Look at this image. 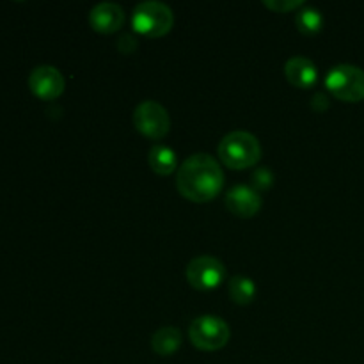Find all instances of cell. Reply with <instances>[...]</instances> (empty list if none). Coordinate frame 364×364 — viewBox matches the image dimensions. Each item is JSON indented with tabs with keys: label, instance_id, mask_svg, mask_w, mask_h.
Returning <instances> with one entry per match:
<instances>
[{
	"label": "cell",
	"instance_id": "6da1fadb",
	"mask_svg": "<svg viewBox=\"0 0 364 364\" xmlns=\"http://www.w3.org/2000/svg\"><path fill=\"white\" fill-rule=\"evenodd\" d=\"M180 194L192 203H208L223 192L224 173L219 162L206 153L188 156L176 176Z\"/></svg>",
	"mask_w": 364,
	"mask_h": 364
},
{
	"label": "cell",
	"instance_id": "7a4b0ae2",
	"mask_svg": "<svg viewBox=\"0 0 364 364\" xmlns=\"http://www.w3.org/2000/svg\"><path fill=\"white\" fill-rule=\"evenodd\" d=\"M219 156L230 169H249L262 159V146L249 132H231L220 141Z\"/></svg>",
	"mask_w": 364,
	"mask_h": 364
},
{
	"label": "cell",
	"instance_id": "3957f363",
	"mask_svg": "<svg viewBox=\"0 0 364 364\" xmlns=\"http://www.w3.org/2000/svg\"><path fill=\"white\" fill-rule=\"evenodd\" d=\"M174 16L167 4L148 0L141 2L132 14V27L146 38H162L173 28Z\"/></svg>",
	"mask_w": 364,
	"mask_h": 364
},
{
	"label": "cell",
	"instance_id": "277c9868",
	"mask_svg": "<svg viewBox=\"0 0 364 364\" xmlns=\"http://www.w3.org/2000/svg\"><path fill=\"white\" fill-rule=\"evenodd\" d=\"M326 87L341 102L355 103L364 100V70L354 64H338L326 77Z\"/></svg>",
	"mask_w": 364,
	"mask_h": 364
},
{
	"label": "cell",
	"instance_id": "5b68a950",
	"mask_svg": "<svg viewBox=\"0 0 364 364\" xmlns=\"http://www.w3.org/2000/svg\"><path fill=\"white\" fill-rule=\"evenodd\" d=\"M188 338H191L192 345L199 350H220L230 341V326L224 320L217 318V316L203 315L191 323Z\"/></svg>",
	"mask_w": 364,
	"mask_h": 364
},
{
	"label": "cell",
	"instance_id": "8992f818",
	"mask_svg": "<svg viewBox=\"0 0 364 364\" xmlns=\"http://www.w3.org/2000/svg\"><path fill=\"white\" fill-rule=\"evenodd\" d=\"M134 124L139 134L159 141L169 134L171 117L169 112L160 103L146 100V102L139 103L137 109H135Z\"/></svg>",
	"mask_w": 364,
	"mask_h": 364
},
{
	"label": "cell",
	"instance_id": "52a82bcc",
	"mask_svg": "<svg viewBox=\"0 0 364 364\" xmlns=\"http://www.w3.org/2000/svg\"><path fill=\"white\" fill-rule=\"evenodd\" d=\"M187 279L196 290H215L226 279V267L213 256H198L188 263Z\"/></svg>",
	"mask_w": 364,
	"mask_h": 364
},
{
	"label": "cell",
	"instance_id": "ba28073f",
	"mask_svg": "<svg viewBox=\"0 0 364 364\" xmlns=\"http://www.w3.org/2000/svg\"><path fill=\"white\" fill-rule=\"evenodd\" d=\"M28 87L39 100L52 102V100H57L63 95L66 82H64L63 73L57 68L45 64V66H38L31 71Z\"/></svg>",
	"mask_w": 364,
	"mask_h": 364
},
{
	"label": "cell",
	"instance_id": "9c48e42d",
	"mask_svg": "<svg viewBox=\"0 0 364 364\" xmlns=\"http://www.w3.org/2000/svg\"><path fill=\"white\" fill-rule=\"evenodd\" d=\"M224 201H226V208L233 215L242 217V219L255 217L262 210L263 205L259 192H256L252 187H247V185H235V187H231L226 192Z\"/></svg>",
	"mask_w": 364,
	"mask_h": 364
},
{
	"label": "cell",
	"instance_id": "30bf717a",
	"mask_svg": "<svg viewBox=\"0 0 364 364\" xmlns=\"http://www.w3.org/2000/svg\"><path fill=\"white\" fill-rule=\"evenodd\" d=\"M89 21H91V27L100 34H112L123 27L124 11L119 4L102 2L92 7Z\"/></svg>",
	"mask_w": 364,
	"mask_h": 364
},
{
	"label": "cell",
	"instance_id": "8fae6325",
	"mask_svg": "<svg viewBox=\"0 0 364 364\" xmlns=\"http://www.w3.org/2000/svg\"><path fill=\"white\" fill-rule=\"evenodd\" d=\"M284 75H287L288 82L295 87L301 89H311L318 82V70H316L315 63L309 60L308 57L295 55L290 57L284 64Z\"/></svg>",
	"mask_w": 364,
	"mask_h": 364
},
{
	"label": "cell",
	"instance_id": "7c38bea8",
	"mask_svg": "<svg viewBox=\"0 0 364 364\" xmlns=\"http://www.w3.org/2000/svg\"><path fill=\"white\" fill-rule=\"evenodd\" d=\"M151 347L162 358H169V355L176 354L178 348L181 347V331L178 327L166 326L160 327L151 338Z\"/></svg>",
	"mask_w": 364,
	"mask_h": 364
},
{
	"label": "cell",
	"instance_id": "4fadbf2b",
	"mask_svg": "<svg viewBox=\"0 0 364 364\" xmlns=\"http://www.w3.org/2000/svg\"><path fill=\"white\" fill-rule=\"evenodd\" d=\"M149 166L160 176H169L178 167V156L171 148L164 144H155L149 149Z\"/></svg>",
	"mask_w": 364,
	"mask_h": 364
},
{
	"label": "cell",
	"instance_id": "5bb4252c",
	"mask_svg": "<svg viewBox=\"0 0 364 364\" xmlns=\"http://www.w3.org/2000/svg\"><path fill=\"white\" fill-rule=\"evenodd\" d=\"M228 291L235 304L247 306L256 297V283L245 276H235L228 284Z\"/></svg>",
	"mask_w": 364,
	"mask_h": 364
},
{
	"label": "cell",
	"instance_id": "9a60e30c",
	"mask_svg": "<svg viewBox=\"0 0 364 364\" xmlns=\"http://www.w3.org/2000/svg\"><path fill=\"white\" fill-rule=\"evenodd\" d=\"M295 25H297L299 32L304 36H315L322 31L323 16L318 9L315 7H306L301 13L295 16Z\"/></svg>",
	"mask_w": 364,
	"mask_h": 364
},
{
	"label": "cell",
	"instance_id": "2e32d148",
	"mask_svg": "<svg viewBox=\"0 0 364 364\" xmlns=\"http://www.w3.org/2000/svg\"><path fill=\"white\" fill-rule=\"evenodd\" d=\"M251 185L256 192L269 191L274 185V174L269 167H259L251 174Z\"/></svg>",
	"mask_w": 364,
	"mask_h": 364
},
{
	"label": "cell",
	"instance_id": "e0dca14e",
	"mask_svg": "<svg viewBox=\"0 0 364 364\" xmlns=\"http://www.w3.org/2000/svg\"><path fill=\"white\" fill-rule=\"evenodd\" d=\"M263 6H265L267 9L276 11V13H288V11L304 6V2H302V0H265Z\"/></svg>",
	"mask_w": 364,
	"mask_h": 364
},
{
	"label": "cell",
	"instance_id": "ac0fdd59",
	"mask_svg": "<svg viewBox=\"0 0 364 364\" xmlns=\"http://www.w3.org/2000/svg\"><path fill=\"white\" fill-rule=\"evenodd\" d=\"M117 50H119L121 53H132L137 50V39L134 38L132 34H124L121 36L119 39H117Z\"/></svg>",
	"mask_w": 364,
	"mask_h": 364
},
{
	"label": "cell",
	"instance_id": "d6986e66",
	"mask_svg": "<svg viewBox=\"0 0 364 364\" xmlns=\"http://www.w3.org/2000/svg\"><path fill=\"white\" fill-rule=\"evenodd\" d=\"M329 105H331L329 98H327V96L323 95V92H316V95L313 96L311 109L315 110V112H323V110L329 109Z\"/></svg>",
	"mask_w": 364,
	"mask_h": 364
}]
</instances>
